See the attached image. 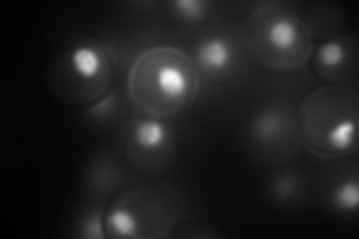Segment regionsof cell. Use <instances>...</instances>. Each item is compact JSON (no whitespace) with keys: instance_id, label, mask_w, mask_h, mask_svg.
Listing matches in <instances>:
<instances>
[{"instance_id":"cell-1","label":"cell","mask_w":359,"mask_h":239,"mask_svg":"<svg viewBox=\"0 0 359 239\" xmlns=\"http://www.w3.org/2000/svg\"><path fill=\"white\" fill-rule=\"evenodd\" d=\"M199 72L192 57L174 47H153L140 54L128 76V92L147 117L168 118L194 104Z\"/></svg>"},{"instance_id":"cell-2","label":"cell","mask_w":359,"mask_h":239,"mask_svg":"<svg viewBox=\"0 0 359 239\" xmlns=\"http://www.w3.org/2000/svg\"><path fill=\"white\" fill-rule=\"evenodd\" d=\"M358 95L341 86L322 87L302 102L299 118L310 151L319 157L352 153L358 141Z\"/></svg>"},{"instance_id":"cell-3","label":"cell","mask_w":359,"mask_h":239,"mask_svg":"<svg viewBox=\"0 0 359 239\" xmlns=\"http://www.w3.org/2000/svg\"><path fill=\"white\" fill-rule=\"evenodd\" d=\"M252 47L262 63L282 72L299 69L313 54L309 27L295 14L282 9L256 14Z\"/></svg>"},{"instance_id":"cell-4","label":"cell","mask_w":359,"mask_h":239,"mask_svg":"<svg viewBox=\"0 0 359 239\" xmlns=\"http://www.w3.org/2000/svg\"><path fill=\"white\" fill-rule=\"evenodd\" d=\"M121 139L128 162L137 170L159 174L170 169L175 153V136L162 118H133L125 126Z\"/></svg>"},{"instance_id":"cell-5","label":"cell","mask_w":359,"mask_h":239,"mask_svg":"<svg viewBox=\"0 0 359 239\" xmlns=\"http://www.w3.org/2000/svg\"><path fill=\"white\" fill-rule=\"evenodd\" d=\"M67 95L76 100H97L108 93L112 60L108 51L93 42H84L67 51L62 64Z\"/></svg>"},{"instance_id":"cell-6","label":"cell","mask_w":359,"mask_h":239,"mask_svg":"<svg viewBox=\"0 0 359 239\" xmlns=\"http://www.w3.org/2000/svg\"><path fill=\"white\" fill-rule=\"evenodd\" d=\"M294 132L295 121L292 114L277 105H268L256 111L249 124L252 142L266 150L285 145Z\"/></svg>"},{"instance_id":"cell-7","label":"cell","mask_w":359,"mask_h":239,"mask_svg":"<svg viewBox=\"0 0 359 239\" xmlns=\"http://www.w3.org/2000/svg\"><path fill=\"white\" fill-rule=\"evenodd\" d=\"M235 47L224 36H207L195 48L194 62L198 72L208 76L226 75L235 63Z\"/></svg>"},{"instance_id":"cell-8","label":"cell","mask_w":359,"mask_h":239,"mask_svg":"<svg viewBox=\"0 0 359 239\" xmlns=\"http://www.w3.org/2000/svg\"><path fill=\"white\" fill-rule=\"evenodd\" d=\"M314 57V67L327 79L335 81L337 78L349 69V63L355 62L352 50L344 39H330L320 43L311 54Z\"/></svg>"},{"instance_id":"cell-9","label":"cell","mask_w":359,"mask_h":239,"mask_svg":"<svg viewBox=\"0 0 359 239\" xmlns=\"http://www.w3.org/2000/svg\"><path fill=\"white\" fill-rule=\"evenodd\" d=\"M268 193L277 203H295L304 193V181L292 170H283V172L276 174L273 179L269 181Z\"/></svg>"},{"instance_id":"cell-10","label":"cell","mask_w":359,"mask_h":239,"mask_svg":"<svg viewBox=\"0 0 359 239\" xmlns=\"http://www.w3.org/2000/svg\"><path fill=\"white\" fill-rule=\"evenodd\" d=\"M331 207L340 214H356L359 207L358 178H344L337 183L330 193Z\"/></svg>"},{"instance_id":"cell-11","label":"cell","mask_w":359,"mask_h":239,"mask_svg":"<svg viewBox=\"0 0 359 239\" xmlns=\"http://www.w3.org/2000/svg\"><path fill=\"white\" fill-rule=\"evenodd\" d=\"M170 14L180 22L195 25L210 15V4L205 0H174L168 4Z\"/></svg>"},{"instance_id":"cell-12","label":"cell","mask_w":359,"mask_h":239,"mask_svg":"<svg viewBox=\"0 0 359 239\" xmlns=\"http://www.w3.org/2000/svg\"><path fill=\"white\" fill-rule=\"evenodd\" d=\"M121 107V100L116 92H108L102 97L95 100L86 111L87 118L95 124H107L118 116V108Z\"/></svg>"},{"instance_id":"cell-13","label":"cell","mask_w":359,"mask_h":239,"mask_svg":"<svg viewBox=\"0 0 359 239\" xmlns=\"http://www.w3.org/2000/svg\"><path fill=\"white\" fill-rule=\"evenodd\" d=\"M118 172L109 161H97L90 169L88 183L95 190H109L117 183Z\"/></svg>"},{"instance_id":"cell-14","label":"cell","mask_w":359,"mask_h":239,"mask_svg":"<svg viewBox=\"0 0 359 239\" xmlns=\"http://www.w3.org/2000/svg\"><path fill=\"white\" fill-rule=\"evenodd\" d=\"M78 231L80 236L83 238H92V239H104L107 236L105 231V217L102 210H92L84 214L80 224H78Z\"/></svg>"}]
</instances>
